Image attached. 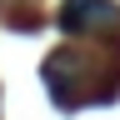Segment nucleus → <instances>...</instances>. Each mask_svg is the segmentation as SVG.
<instances>
[{
    "label": "nucleus",
    "mask_w": 120,
    "mask_h": 120,
    "mask_svg": "<svg viewBox=\"0 0 120 120\" xmlns=\"http://www.w3.org/2000/svg\"><path fill=\"white\" fill-rule=\"evenodd\" d=\"M120 20V10L110 0H65V10H60V25L75 30V35H95V30H110Z\"/></svg>",
    "instance_id": "1"
}]
</instances>
